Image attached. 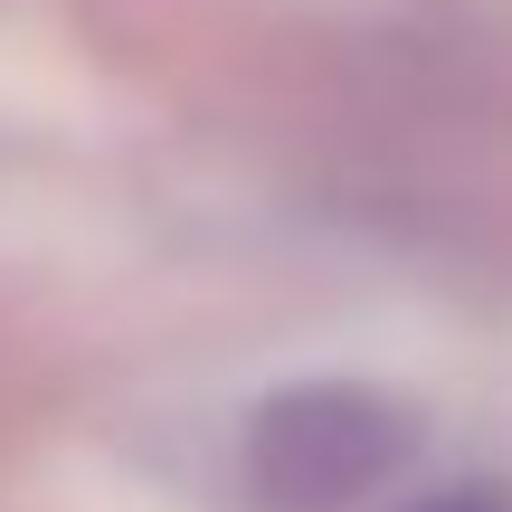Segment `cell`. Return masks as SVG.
<instances>
[{"mask_svg":"<svg viewBox=\"0 0 512 512\" xmlns=\"http://www.w3.org/2000/svg\"><path fill=\"white\" fill-rule=\"evenodd\" d=\"M418 512H503L494 494H437V503H418Z\"/></svg>","mask_w":512,"mask_h":512,"instance_id":"2","label":"cell"},{"mask_svg":"<svg viewBox=\"0 0 512 512\" xmlns=\"http://www.w3.org/2000/svg\"><path fill=\"white\" fill-rule=\"evenodd\" d=\"M408 446H418V418L389 389L304 380V389H275L266 408H247L238 484L256 512H351L408 465Z\"/></svg>","mask_w":512,"mask_h":512,"instance_id":"1","label":"cell"}]
</instances>
